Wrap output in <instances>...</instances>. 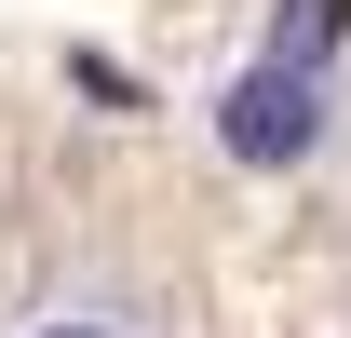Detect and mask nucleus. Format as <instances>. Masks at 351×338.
Here are the masks:
<instances>
[{
	"label": "nucleus",
	"instance_id": "nucleus-1",
	"mask_svg": "<svg viewBox=\"0 0 351 338\" xmlns=\"http://www.w3.org/2000/svg\"><path fill=\"white\" fill-rule=\"evenodd\" d=\"M217 149H230V163H257V176H270V163H311V149H324V82L257 54V68L217 95Z\"/></svg>",
	"mask_w": 351,
	"mask_h": 338
},
{
	"label": "nucleus",
	"instance_id": "nucleus-3",
	"mask_svg": "<svg viewBox=\"0 0 351 338\" xmlns=\"http://www.w3.org/2000/svg\"><path fill=\"white\" fill-rule=\"evenodd\" d=\"M41 338H108V325H41Z\"/></svg>",
	"mask_w": 351,
	"mask_h": 338
},
{
	"label": "nucleus",
	"instance_id": "nucleus-2",
	"mask_svg": "<svg viewBox=\"0 0 351 338\" xmlns=\"http://www.w3.org/2000/svg\"><path fill=\"white\" fill-rule=\"evenodd\" d=\"M351 41V0H270V68H324Z\"/></svg>",
	"mask_w": 351,
	"mask_h": 338
}]
</instances>
